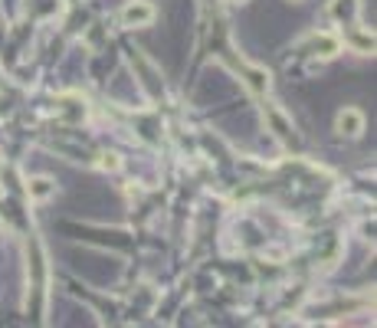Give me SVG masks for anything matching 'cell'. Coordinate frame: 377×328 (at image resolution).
<instances>
[{"mask_svg":"<svg viewBox=\"0 0 377 328\" xmlns=\"http://www.w3.org/2000/svg\"><path fill=\"white\" fill-rule=\"evenodd\" d=\"M230 3H243V0H230Z\"/></svg>","mask_w":377,"mask_h":328,"instance_id":"3","label":"cell"},{"mask_svg":"<svg viewBox=\"0 0 377 328\" xmlns=\"http://www.w3.org/2000/svg\"><path fill=\"white\" fill-rule=\"evenodd\" d=\"M151 16H154V10H151L148 3H132V7H125V23L132 27H141V23H151Z\"/></svg>","mask_w":377,"mask_h":328,"instance_id":"2","label":"cell"},{"mask_svg":"<svg viewBox=\"0 0 377 328\" xmlns=\"http://www.w3.org/2000/svg\"><path fill=\"white\" fill-rule=\"evenodd\" d=\"M361 128H364V115L358 112V108H345L341 115H338V132L341 134H361Z\"/></svg>","mask_w":377,"mask_h":328,"instance_id":"1","label":"cell"}]
</instances>
